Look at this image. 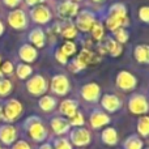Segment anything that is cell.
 <instances>
[{
  "instance_id": "obj_1",
  "label": "cell",
  "mask_w": 149,
  "mask_h": 149,
  "mask_svg": "<svg viewBox=\"0 0 149 149\" xmlns=\"http://www.w3.org/2000/svg\"><path fill=\"white\" fill-rule=\"evenodd\" d=\"M127 24V10L123 4H114L110 8V16L106 21V26L115 31Z\"/></svg>"
},
{
  "instance_id": "obj_7",
  "label": "cell",
  "mask_w": 149,
  "mask_h": 149,
  "mask_svg": "<svg viewBox=\"0 0 149 149\" xmlns=\"http://www.w3.org/2000/svg\"><path fill=\"white\" fill-rule=\"evenodd\" d=\"M128 107L134 114H144L149 110V105L143 95H134L128 102Z\"/></svg>"
},
{
  "instance_id": "obj_3",
  "label": "cell",
  "mask_w": 149,
  "mask_h": 149,
  "mask_svg": "<svg viewBox=\"0 0 149 149\" xmlns=\"http://www.w3.org/2000/svg\"><path fill=\"white\" fill-rule=\"evenodd\" d=\"M21 111H22V106L18 101L16 100H10L7 102L4 107V113L1 114V116L8 122H13L20 116Z\"/></svg>"
},
{
  "instance_id": "obj_32",
  "label": "cell",
  "mask_w": 149,
  "mask_h": 149,
  "mask_svg": "<svg viewBox=\"0 0 149 149\" xmlns=\"http://www.w3.org/2000/svg\"><path fill=\"white\" fill-rule=\"evenodd\" d=\"M12 89V84L8 80H0V95H7Z\"/></svg>"
},
{
  "instance_id": "obj_18",
  "label": "cell",
  "mask_w": 149,
  "mask_h": 149,
  "mask_svg": "<svg viewBox=\"0 0 149 149\" xmlns=\"http://www.w3.org/2000/svg\"><path fill=\"white\" fill-rule=\"evenodd\" d=\"M135 58L139 63L149 64V46L147 45H139L135 49Z\"/></svg>"
},
{
  "instance_id": "obj_4",
  "label": "cell",
  "mask_w": 149,
  "mask_h": 149,
  "mask_svg": "<svg viewBox=\"0 0 149 149\" xmlns=\"http://www.w3.org/2000/svg\"><path fill=\"white\" fill-rule=\"evenodd\" d=\"M28 90L34 95H41L47 90V82L42 76L37 74L28 81Z\"/></svg>"
},
{
  "instance_id": "obj_34",
  "label": "cell",
  "mask_w": 149,
  "mask_h": 149,
  "mask_svg": "<svg viewBox=\"0 0 149 149\" xmlns=\"http://www.w3.org/2000/svg\"><path fill=\"white\" fill-rule=\"evenodd\" d=\"M70 123L72 124V126H76V127L82 126V124H84V116H82L80 113H76L74 115H72L70 118Z\"/></svg>"
},
{
  "instance_id": "obj_38",
  "label": "cell",
  "mask_w": 149,
  "mask_h": 149,
  "mask_svg": "<svg viewBox=\"0 0 149 149\" xmlns=\"http://www.w3.org/2000/svg\"><path fill=\"white\" fill-rule=\"evenodd\" d=\"M55 58H56L58 62H60L62 64H65V63H67V59H68V58L65 56V55L63 54L60 50H58V51H56V54H55Z\"/></svg>"
},
{
  "instance_id": "obj_25",
  "label": "cell",
  "mask_w": 149,
  "mask_h": 149,
  "mask_svg": "<svg viewBox=\"0 0 149 149\" xmlns=\"http://www.w3.org/2000/svg\"><path fill=\"white\" fill-rule=\"evenodd\" d=\"M55 105H56V101L52 97H49V95L41 98V101H39V106L43 111H51L55 107Z\"/></svg>"
},
{
  "instance_id": "obj_19",
  "label": "cell",
  "mask_w": 149,
  "mask_h": 149,
  "mask_svg": "<svg viewBox=\"0 0 149 149\" xmlns=\"http://www.w3.org/2000/svg\"><path fill=\"white\" fill-rule=\"evenodd\" d=\"M60 111H62V114H64L65 116L71 118V116L77 113V102L76 101H72V100L63 101L62 105H60Z\"/></svg>"
},
{
  "instance_id": "obj_42",
  "label": "cell",
  "mask_w": 149,
  "mask_h": 149,
  "mask_svg": "<svg viewBox=\"0 0 149 149\" xmlns=\"http://www.w3.org/2000/svg\"><path fill=\"white\" fill-rule=\"evenodd\" d=\"M39 149H52V147H51L50 144H45V145H42V147L39 148Z\"/></svg>"
},
{
  "instance_id": "obj_37",
  "label": "cell",
  "mask_w": 149,
  "mask_h": 149,
  "mask_svg": "<svg viewBox=\"0 0 149 149\" xmlns=\"http://www.w3.org/2000/svg\"><path fill=\"white\" fill-rule=\"evenodd\" d=\"M13 72V65L10 62H5L4 64L1 65V73H7V74H10Z\"/></svg>"
},
{
  "instance_id": "obj_21",
  "label": "cell",
  "mask_w": 149,
  "mask_h": 149,
  "mask_svg": "<svg viewBox=\"0 0 149 149\" xmlns=\"http://www.w3.org/2000/svg\"><path fill=\"white\" fill-rule=\"evenodd\" d=\"M77 60L86 67V65L90 64V63L100 62V56L94 55L92 51H89V50H82V51L79 54V56H77Z\"/></svg>"
},
{
  "instance_id": "obj_11",
  "label": "cell",
  "mask_w": 149,
  "mask_h": 149,
  "mask_svg": "<svg viewBox=\"0 0 149 149\" xmlns=\"http://www.w3.org/2000/svg\"><path fill=\"white\" fill-rule=\"evenodd\" d=\"M100 93H101L100 86H98L97 84H94V82H92V84H86L81 90L82 97H84L86 101H90V102L97 101L98 97H100Z\"/></svg>"
},
{
  "instance_id": "obj_13",
  "label": "cell",
  "mask_w": 149,
  "mask_h": 149,
  "mask_svg": "<svg viewBox=\"0 0 149 149\" xmlns=\"http://www.w3.org/2000/svg\"><path fill=\"white\" fill-rule=\"evenodd\" d=\"M9 24L15 29H24L26 26V17L22 10H13L8 17Z\"/></svg>"
},
{
  "instance_id": "obj_30",
  "label": "cell",
  "mask_w": 149,
  "mask_h": 149,
  "mask_svg": "<svg viewBox=\"0 0 149 149\" xmlns=\"http://www.w3.org/2000/svg\"><path fill=\"white\" fill-rule=\"evenodd\" d=\"M115 38H116V42H119V43H126L127 39H128V33H127V30H124V29L119 28L115 30Z\"/></svg>"
},
{
  "instance_id": "obj_43",
  "label": "cell",
  "mask_w": 149,
  "mask_h": 149,
  "mask_svg": "<svg viewBox=\"0 0 149 149\" xmlns=\"http://www.w3.org/2000/svg\"><path fill=\"white\" fill-rule=\"evenodd\" d=\"M1 33H3V24L0 22V34H1Z\"/></svg>"
},
{
  "instance_id": "obj_46",
  "label": "cell",
  "mask_w": 149,
  "mask_h": 149,
  "mask_svg": "<svg viewBox=\"0 0 149 149\" xmlns=\"http://www.w3.org/2000/svg\"><path fill=\"white\" fill-rule=\"evenodd\" d=\"M0 74H1V71H0Z\"/></svg>"
},
{
  "instance_id": "obj_9",
  "label": "cell",
  "mask_w": 149,
  "mask_h": 149,
  "mask_svg": "<svg viewBox=\"0 0 149 149\" xmlns=\"http://www.w3.org/2000/svg\"><path fill=\"white\" fill-rule=\"evenodd\" d=\"M94 22H95L94 16H93L92 13H89V12H81L79 15V17H77V20H76L77 28H79L81 31L90 30Z\"/></svg>"
},
{
  "instance_id": "obj_20",
  "label": "cell",
  "mask_w": 149,
  "mask_h": 149,
  "mask_svg": "<svg viewBox=\"0 0 149 149\" xmlns=\"http://www.w3.org/2000/svg\"><path fill=\"white\" fill-rule=\"evenodd\" d=\"M51 127L58 135H62L70 130V123L63 118H54L51 120Z\"/></svg>"
},
{
  "instance_id": "obj_6",
  "label": "cell",
  "mask_w": 149,
  "mask_h": 149,
  "mask_svg": "<svg viewBox=\"0 0 149 149\" xmlns=\"http://www.w3.org/2000/svg\"><path fill=\"white\" fill-rule=\"evenodd\" d=\"M116 85L123 90H131L136 86V79L132 73L127 71H122L116 76Z\"/></svg>"
},
{
  "instance_id": "obj_29",
  "label": "cell",
  "mask_w": 149,
  "mask_h": 149,
  "mask_svg": "<svg viewBox=\"0 0 149 149\" xmlns=\"http://www.w3.org/2000/svg\"><path fill=\"white\" fill-rule=\"evenodd\" d=\"M60 51H62L63 54L68 58V56H71V55L74 54V51H76V45H74L73 42L68 41V42H65V43L63 45V47L60 49Z\"/></svg>"
},
{
  "instance_id": "obj_17",
  "label": "cell",
  "mask_w": 149,
  "mask_h": 149,
  "mask_svg": "<svg viewBox=\"0 0 149 149\" xmlns=\"http://www.w3.org/2000/svg\"><path fill=\"white\" fill-rule=\"evenodd\" d=\"M110 122V118H109L106 114L101 113V111H94L90 116V123L94 128H100L102 126H106V124Z\"/></svg>"
},
{
  "instance_id": "obj_16",
  "label": "cell",
  "mask_w": 149,
  "mask_h": 149,
  "mask_svg": "<svg viewBox=\"0 0 149 149\" xmlns=\"http://www.w3.org/2000/svg\"><path fill=\"white\" fill-rule=\"evenodd\" d=\"M16 128L12 126H3L0 128V140H1L4 144H12L13 141L16 140Z\"/></svg>"
},
{
  "instance_id": "obj_14",
  "label": "cell",
  "mask_w": 149,
  "mask_h": 149,
  "mask_svg": "<svg viewBox=\"0 0 149 149\" xmlns=\"http://www.w3.org/2000/svg\"><path fill=\"white\" fill-rule=\"evenodd\" d=\"M77 9H79V7H77L76 3L64 1L59 7V16L62 18H72L73 16L77 13Z\"/></svg>"
},
{
  "instance_id": "obj_27",
  "label": "cell",
  "mask_w": 149,
  "mask_h": 149,
  "mask_svg": "<svg viewBox=\"0 0 149 149\" xmlns=\"http://www.w3.org/2000/svg\"><path fill=\"white\" fill-rule=\"evenodd\" d=\"M90 30H92L93 37H94V38L97 39V41H101V39L103 38V34H105V31H103V26L101 25V24L94 22Z\"/></svg>"
},
{
  "instance_id": "obj_47",
  "label": "cell",
  "mask_w": 149,
  "mask_h": 149,
  "mask_svg": "<svg viewBox=\"0 0 149 149\" xmlns=\"http://www.w3.org/2000/svg\"><path fill=\"white\" fill-rule=\"evenodd\" d=\"M0 149H3V148H1V147H0Z\"/></svg>"
},
{
  "instance_id": "obj_10",
  "label": "cell",
  "mask_w": 149,
  "mask_h": 149,
  "mask_svg": "<svg viewBox=\"0 0 149 149\" xmlns=\"http://www.w3.org/2000/svg\"><path fill=\"white\" fill-rule=\"evenodd\" d=\"M31 17L36 22L45 24L49 22L51 20V12L49 10V8L42 7V5H37L33 10H31Z\"/></svg>"
},
{
  "instance_id": "obj_12",
  "label": "cell",
  "mask_w": 149,
  "mask_h": 149,
  "mask_svg": "<svg viewBox=\"0 0 149 149\" xmlns=\"http://www.w3.org/2000/svg\"><path fill=\"white\" fill-rule=\"evenodd\" d=\"M101 52H109L111 56H118L122 54V45L114 39H107L103 45L100 46Z\"/></svg>"
},
{
  "instance_id": "obj_24",
  "label": "cell",
  "mask_w": 149,
  "mask_h": 149,
  "mask_svg": "<svg viewBox=\"0 0 149 149\" xmlns=\"http://www.w3.org/2000/svg\"><path fill=\"white\" fill-rule=\"evenodd\" d=\"M30 41L37 47H43L45 46V33L41 29H36V30H33L30 33Z\"/></svg>"
},
{
  "instance_id": "obj_28",
  "label": "cell",
  "mask_w": 149,
  "mask_h": 149,
  "mask_svg": "<svg viewBox=\"0 0 149 149\" xmlns=\"http://www.w3.org/2000/svg\"><path fill=\"white\" fill-rule=\"evenodd\" d=\"M143 148V141L139 137H130L126 141V149H141Z\"/></svg>"
},
{
  "instance_id": "obj_15",
  "label": "cell",
  "mask_w": 149,
  "mask_h": 149,
  "mask_svg": "<svg viewBox=\"0 0 149 149\" xmlns=\"http://www.w3.org/2000/svg\"><path fill=\"white\" fill-rule=\"evenodd\" d=\"M102 106L107 111L114 113V111H116L122 106V102L119 101V98L116 97V95L106 94V95H103V98H102Z\"/></svg>"
},
{
  "instance_id": "obj_44",
  "label": "cell",
  "mask_w": 149,
  "mask_h": 149,
  "mask_svg": "<svg viewBox=\"0 0 149 149\" xmlns=\"http://www.w3.org/2000/svg\"><path fill=\"white\" fill-rule=\"evenodd\" d=\"M93 1H97V3H100V1H103V0H93Z\"/></svg>"
},
{
  "instance_id": "obj_39",
  "label": "cell",
  "mask_w": 149,
  "mask_h": 149,
  "mask_svg": "<svg viewBox=\"0 0 149 149\" xmlns=\"http://www.w3.org/2000/svg\"><path fill=\"white\" fill-rule=\"evenodd\" d=\"M12 149H30V145L26 141H17L15 145H13Z\"/></svg>"
},
{
  "instance_id": "obj_40",
  "label": "cell",
  "mask_w": 149,
  "mask_h": 149,
  "mask_svg": "<svg viewBox=\"0 0 149 149\" xmlns=\"http://www.w3.org/2000/svg\"><path fill=\"white\" fill-rule=\"evenodd\" d=\"M18 1H20V0H4V3L7 5H9V7H16V5L18 4Z\"/></svg>"
},
{
  "instance_id": "obj_2",
  "label": "cell",
  "mask_w": 149,
  "mask_h": 149,
  "mask_svg": "<svg viewBox=\"0 0 149 149\" xmlns=\"http://www.w3.org/2000/svg\"><path fill=\"white\" fill-rule=\"evenodd\" d=\"M28 130L31 139H34L36 141H43L47 136L46 128L38 118H30V120L28 122Z\"/></svg>"
},
{
  "instance_id": "obj_5",
  "label": "cell",
  "mask_w": 149,
  "mask_h": 149,
  "mask_svg": "<svg viewBox=\"0 0 149 149\" xmlns=\"http://www.w3.org/2000/svg\"><path fill=\"white\" fill-rule=\"evenodd\" d=\"M51 89L58 95H64L70 90V81L63 74H56V76H54V79L51 81Z\"/></svg>"
},
{
  "instance_id": "obj_33",
  "label": "cell",
  "mask_w": 149,
  "mask_h": 149,
  "mask_svg": "<svg viewBox=\"0 0 149 149\" xmlns=\"http://www.w3.org/2000/svg\"><path fill=\"white\" fill-rule=\"evenodd\" d=\"M55 149H72V145L67 139H58L54 143Z\"/></svg>"
},
{
  "instance_id": "obj_36",
  "label": "cell",
  "mask_w": 149,
  "mask_h": 149,
  "mask_svg": "<svg viewBox=\"0 0 149 149\" xmlns=\"http://www.w3.org/2000/svg\"><path fill=\"white\" fill-rule=\"evenodd\" d=\"M139 17L141 21L149 24V7H141L139 10Z\"/></svg>"
},
{
  "instance_id": "obj_35",
  "label": "cell",
  "mask_w": 149,
  "mask_h": 149,
  "mask_svg": "<svg viewBox=\"0 0 149 149\" xmlns=\"http://www.w3.org/2000/svg\"><path fill=\"white\" fill-rule=\"evenodd\" d=\"M63 36H64V38H73L74 36H76V28H74L73 25H68L64 28V30H63Z\"/></svg>"
},
{
  "instance_id": "obj_8",
  "label": "cell",
  "mask_w": 149,
  "mask_h": 149,
  "mask_svg": "<svg viewBox=\"0 0 149 149\" xmlns=\"http://www.w3.org/2000/svg\"><path fill=\"white\" fill-rule=\"evenodd\" d=\"M90 139H92V136H90L89 131L85 128H77L71 134V140L77 147H84V145L89 144Z\"/></svg>"
},
{
  "instance_id": "obj_45",
  "label": "cell",
  "mask_w": 149,
  "mask_h": 149,
  "mask_svg": "<svg viewBox=\"0 0 149 149\" xmlns=\"http://www.w3.org/2000/svg\"><path fill=\"white\" fill-rule=\"evenodd\" d=\"M1 114H3V113H1V109H0V118H1Z\"/></svg>"
},
{
  "instance_id": "obj_22",
  "label": "cell",
  "mask_w": 149,
  "mask_h": 149,
  "mask_svg": "<svg viewBox=\"0 0 149 149\" xmlns=\"http://www.w3.org/2000/svg\"><path fill=\"white\" fill-rule=\"evenodd\" d=\"M20 56L24 62H28V63L34 62L37 58V51L34 47L29 46V45H25V46H22L20 50Z\"/></svg>"
},
{
  "instance_id": "obj_31",
  "label": "cell",
  "mask_w": 149,
  "mask_h": 149,
  "mask_svg": "<svg viewBox=\"0 0 149 149\" xmlns=\"http://www.w3.org/2000/svg\"><path fill=\"white\" fill-rule=\"evenodd\" d=\"M31 73V68L26 64H20L17 67V74L20 79H26Z\"/></svg>"
},
{
  "instance_id": "obj_26",
  "label": "cell",
  "mask_w": 149,
  "mask_h": 149,
  "mask_svg": "<svg viewBox=\"0 0 149 149\" xmlns=\"http://www.w3.org/2000/svg\"><path fill=\"white\" fill-rule=\"evenodd\" d=\"M137 130L141 134V136L149 135V116H141L137 122Z\"/></svg>"
},
{
  "instance_id": "obj_41",
  "label": "cell",
  "mask_w": 149,
  "mask_h": 149,
  "mask_svg": "<svg viewBox=\"0 0 149 149\" xmlns=\"http://www.w3.org/2000/svg\"><path fill=\"white\" fill-rule=\"evenodd\" d=\"M42 1H45V0H26V3H28L29 5H36V4H38V3H42Z\"/></svg>"
},
{
  "instance_id": "obj_23",
  "label": "cell",
  "mask_w": 149,
  "mask_h": 149,
  "mask_svg": "<svg viewBox=\"0 0 149 149\" xmlns=\"http://www.w3.org/2000/svg\"><path fill=\"white\" fill-rule=\"evenodd\" d=\"M102 140L103 143L109 145H115L118 143V135H116V131L114 128H106L105 131L102 132Z\"/></svg>"
}]
</instances>
